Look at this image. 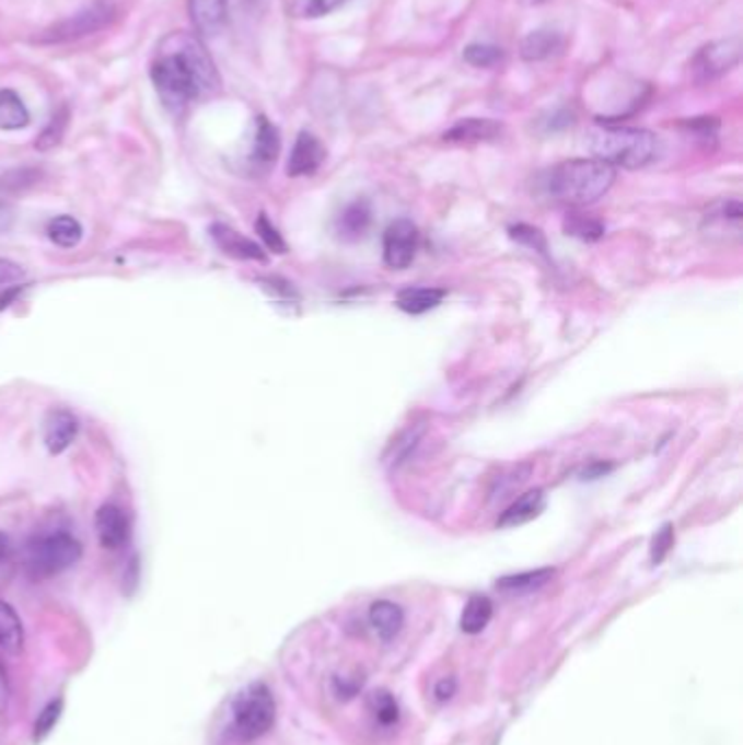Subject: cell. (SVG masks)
Instances as JSON below:
<instances>
[{
    "label": "cell",
    "mask_w": 743,
    "mask_h": 745,
    "mask_svg": "<svg viewBox=\"0 0 743 745\" xmlns=\"http://www.w3.org/2000/svg\"><path fill=\"white\" fill-rule=\"evenodd\" d=\"M323 162H325V147L321 144V140L310 131H301L290 151L286 171L290 177H307V175H314Z\"/></svg>",
    "instance_id": "30bf717a"
},
{
    "label": "cell",
    "mask_w": 743,
    "mask_h": 745,
    "mask_svg": "<svg viewBox=\"0 0 743 745\" xmlns=\"http://www.w3.org/2000/svg\"><path fill=\"white\" fill-rule=\"evenodd\" d=\"M421 434H423V428H410L408 432H404V434L393 443V447H391V458H386V461H388L393 467H399V465L410 456V452L417 447Z\"/></svg>",
    "instance_id": "1f68e13d"
},
{
    "label": "cell",
    "mask_w": 743,
    "mask_h": 745,
    "mask_svg": "<svg viewBox=\"0 0 743 745\" xmlns=\"http://www.w3.org/2000/svg\"><path fill=\"white\" fill-rule=\"evenodd\" d=\"M371 711L375 715V720L382 724V726H391L399 720V707L395 702V698L386 691H378L371 696Z\"/></svg>",
    "instance_id": "4dcf8cb0"
},
{
    "label": "cell",
    "mask_w": 743,
    "mask_h": 745,
    "mask_svg": "<svg viewBox=\"0 0 743 745\" xmlns=\"http://www.w3.org/2000/svg\"><path fill=\"white\" fill-rule=\"evenodd\" d=\"M210 236L217 243V247L221 248L223 253L236 257V259H255V261H266V253L264 248L259 247L257 243L248 241L247 236L239 234L236 230H232L230 225L223 223H214L210 228Z\"/></svg>",
    "instance_id": "5bb4252c"
},
{
    "label": "cell",
    "mask_w": 743,
    "mask_h": 745,
    "mask_svg": "<svg viewBox=\"0 0 743 745\" xmlns=\"http://www.w3.org/2000/svg\"><path fill=\"white\" fill-rule=\"evenodd\" d=\"M68 118H70V112H68L66 105H61L59 112L53 114V118L48 120V125L44 127V131H42L39 138L35 140V149H39V151H50V149H55V147L61 142L63 133H66Z\"/></svg>",
    "instance_id": "83f0119b"
},
{
    "label": "cell",
    "mask_w": 743,
    "mask_h": 745,
    "mask_svg": "<svg viewBox=\"0 0 743 745\" xmlns=\"http://www.w3.org/2000/svg\"><path fill=\"white\" fill-rule=\"evenodd\" d=\"M22 621L18 617V613L13 610V606H9L7 602L0 600V648L4 652H20L22 648Z\"/></svg>",
    "instance_id": "cb8c5ba5"
},
{
    "label": "cell",
    "mask_w": 743,
    "mask_h": 745,
    "mask_svg": "<svg viewBox=\"0 0 743 745\" xmlns=\"http://www.w3.org/2000/svg\"><path fill=\"white\" fill-rule=\"evenodd\" d=\"M281 138L277 127L266 118H255V133H253V149H251V164L259 171H268L279 155Z\"/></svg>",
    "instance_id": "4fadbf2b"
},
{
    "label": "cell",
    "mask_w": 743,
    "mask_h": 745,
    "mask_svg": "<svg viewBox=\"0 0 743 745\" xmlns=\"http://www.w3.org/2000/svg\"><path fill=\"white\" fill-rule=\"evenodd\" d=\"M46 234L57 247L72 248L81 243L83 228L72 217H57L46 225Z\"/></svg>",
    "instance_id": "484cf974"
},
{
    "label": "cell",
    "mask_w": 743,
    "mask_h": 745,
    "mask_svg": "<svg viewBox=\"0 0 743 745\" xmlns=\"http://www.w3.org/2000/svg\"><path fill=\"white\" fill-rule=\"evenodd\" d=\"M369 624L382 641H393L404 628V610L395 602L378 600L369 608Z\"/></svg>",
    "instance_id": "ac0fdd59"
},
{
    "label": "cell",
    "mask_w": 743,
    "mask_h": 745,
    "mask_svg": "<svg viewBox=\"0 0 743 745\" xmlns=\"http://www.w3.org/2000/svg\"><path fill=\"white\" fill-rule=\"evenodd\" d=\"M565 232L567 236H573V238H580L584 243H595L604 236V223L597 221L595 217L591 214H582V212H569L567 219H565Z\"/></svg>",
    "instance_id": "d4e9b609"
},
{
    "label": "cell",
    "mask_w": 743,
    "mask_h": 745,
    "mask_svg": "<svg viewBox=\"0 0 743 745\" xmlns=\"http://www.w3.org/2000/svg\"><path fill=\"white\" fill-rule=\"evenodd\" d=\"M742 59V44L738 37L718 39L703 46L696 57L692 59V72L698 83H707L713 79L724 77L733 68L740 66Z\"/></svg>",
    "instance_id": "52a82bcc"
},
{
    "label": "cell",
    "mask_w": 743,
    "mask_h": 745,
    "mask_svg": "<svg viewBox=\"0 0 743 745\" xmlns=\"http://www.w3.org/2000/svg\"><path fill=\"white\" fill-rule=\"evenodd\" d=\"M463 57L469 66L474 68H494L501 59H503V50L496 46V44H469L463 50Z\"/></svg>",
    "instance_id": "f546056e"
},
{
    "label": "cell",
    "mask_w": 743,
    "mask_h": 745,
    "mask_svg": "<svg viewBox=\"0 0 743 745\" xmlns=\"http://www.w3.org/2000/svg\"><path fill=\"white\" fill-rule=\"evenodd\" d=\"M20 292H22V286H11V288H7V290L0 294V310L9 307V305L20 296Z\"/></svg>",
    "instance_id": "ab89813d"
},
{
    "label": "cell",
    "mask_w": 743,
    "mask_h": 745,
    "mask_svg": "<svg viewBox=\"0 0 743 745\" xmlns=\"http://www.w3.org/2000/svg\"><path fill=\"white\" fill-rule=\"evenodd\" d=\"M116 18V9L114 4L105 2V0H96L88 7H83L81 11L55 22L53 26L44 28L35 42L39 44H68V42H77L83 39L88 35H94L96 31L105 28L112 20Z\"/></svg>",
    "instance_id": "8992f818"
},
{
    "label": "cell",
    "mask_w": 743,
    "mask_h": 745,
    "mask_svg": "<svg viewBox=\"0 0 743 745\" xmlns=\"http://www.w3.org/2000/svg\"><path fill=\"white\" fill-rule=\"evenodd\" d=\"M77 434H79V421L72 412L63 408H55L46 415L44 426H42V436H44L46 450L53 456L63 454L74 443Z\"/></svg>",
    "instance_id": "9c48e42d"
},
{
    "label": "cell",
    "mask_w": 743,
    "mask_h": 745,
    "mask_svg": "<svg viewBox=\"0 0 743 745\" xmlns=\"http://www.w3.org/2000/svg\"><path fill=\"white\" fill-rule=\"evenodd\" d=\"M24 277V268L11 259L0 257V288H11Z\"/></svg>",
    "instance_id": "8d00e7d4"
},
{
    "label": "cell",
    "mask_w": 743,
    "mask_h": 745,
    "mask_svg": "<svg viewBox=\"0 0 743 745\" xmlns=\"http://www.w3.org/2000/svg\"><path fill=\"white\" fill-rule=\"evenodd\" d=\"M419 248V230L408 219H397L384 232V261L388 268L404 270L415 261Z\"/></svg>",
    "instance_id": "ba28073f"
},
{
    "label": "cell",
    "mask_w": 743,
    "mask_h": 745,
    "mask_svg": "<svg viewBox=\"0 0 743 745\" xmlns=\"http://www.w3.org/2000/svg\"><path fill=\"white\" fill-rule=\"evenodd\" d=\"M674 525L672 523H665L652 538V549H650V558H652V564H661L667 554L672 551L674 547Z\"/></svg>",
    "instance_id": "836d02e7"
},
{
    "label": "cell",
    "mask_w": 743,
    "mask_h": 745,
    "mask_svg": "<svg viewBox=\"0 0 743 745\" xmlns=\"http://www.w3.org/2000/svg\"><path fill=\"white\" fill-rule=\"evenodd\" d=\"M255 232L259 234L264 247L268 248V251H272V253H286V251H288L286 241L281 238V234H279L277 228L268 221L266 214H259V217H257V221H255Z\"/></svg>",
    "instance_id": "d6a6232c"
},
{
    "label": "cell",
    "mask_w": 743,
    "mask_h": 745,
    "mask_svg": "<svg viewBox=\"0 0 743 745\" xmlns=\"http://www.w3.org/2000/svg\"><path fill=\"white\" fill-rule=\"evenodd\" d=\"M275 724V698L264 683L245 687L232 705V733L241 742L264 737Z\"/></svg>",
    "instance_id": "5b68a950"
},
{
    "label": "cell",
    "mask_w": 743,
    "mask_h": 745,
    "mask_svg": "<svg viewBox=\"0 0 743 745\" xmlns=\"http://www.w3.org/2000/svg\"><path fill=\"white\" fill-rule=\"evenodd\" d=\"M83 547L68 532H50L33 538L24 549V569L33 580L63 573L81 560Z\"/></svg>",
    "instance_id": "277c9868"
},
{
    "label": "cell",
    "mask_w": 743,
    "mask_h": 745,
    "mask_svg": "<svg viewBox=\"0 0 743 745\" xmlns=\"http://www.w3.org/2000/svg\"><path fill=\"white\" fill-rule=\"evenodd\" d=\"M349 0H290L288 2V13L299 20H316L334 13Z\"/></svg>",
    "instance_id": "4316f807"
},
{
    "label": "cell",
    "mask_w": 743,
    "mask_h": 745,
    "mask_svg": "<svg viewBox=\"0 0 743 745\" xmlns=\"http://www.w3.org/2000/svg\"><path fill=\"white\" fill-rule=\"evenodd\" d=\"M94 527H96V536L98 543L105 549H120L127 545L129 540V519L123 512V508L114 505V503H105L98 508L96 516H94Z\"/></svg>",
    "instance_id": "8fae6325"
},
{
    "label": "cell",
    "mask_w": 743,
    "mask_h": 745,
    "mask_svg": "<svg viewBox=\"0 0 743 745\" xmlns=\"http://www.w3.org/2000/svg\"><path fill=\"white\" fill-rule=\"evenodd\" d=\"M545 505V493L543 489H534V491H527L519 499H514L503 512L501 516L497 519V527H516V525H523L527 521H532L534 516L541 514Z\"/></svg>",
    "instance_id": "d6986e66"
},
{
    "label": "cell",
    "mask_w": 743,
    "mask_h": 745,
    "mask_svg": "<svg viewBox=\"0 0 743 745\" xmlns=\"http://www.w3.org/2000/svg\"><path fill=\"white\" fill-rule=\"evenodd\" d=\"M510 238L516 241V243H521V245H525V247L538 251L541 255L547 253L545 236H543L538 230L530 228V225H514V228H510Z\"/></svg>",
    "instance_id": "e575fe53"
},
{
    "label": "cell",
    "mask_w": 743,
    "mask_h": 745,
    "mask_svg": "<svg viewBox=\"0 0 743 745\" xmlns=\"http://www.w3.org/2000/svg\"><path fill=\"white\" fill-rule=\"evenodd\" d=\"M565 46V37L556 28H536L527 33L521 42V57L530 63L545 61L554 55H558Z\"/></svg>",
    "instance_id": "2e32d148"
},
{
    "label": "cell",
    "mask_w": 743,
    "mask_h": 745,
    "mask_svg": "<svg viewBox=\"0 0 743 745\" xmlns=\"http://www.w3.org/2000/svg\"><path fill=\"white\" fill-rule=\"evenodd\" d=\"M190 20L201 37H217L230 22V0H188Z\"/></svg>",
    "instance_id": "7c38bea8"
},
{
    "label": "cell",
    "mask_w": 743,
    "mask_h": 745,
    "mask_svg": "<svg viewBox=\"0 0 743 745\" xmlns=\"http://www.w3.org/2000/svg\"><path fill=\"white\" fill-rule=\"evenodd\" d=\"M530 465H519V467H514L508 476H503V478H499L497 480V491H494L491 496L494 497H503L508 496L514 487H519L521 482H525L527 478H530Z\"/></svg>",
    "instance_id": "d590c367"
},
{
    "label": "cell",
    "mask_w": 743,
    "mask_h": 745,
    "mask_svg": "<svg viewBox=\"0 0 743 745\" xmlns=\"http://www.w3.org/2000/svg\"><path fill=\"white\" fill-rule=\"evenodd\" d=\"M151 81L162 103L182 114L188 105L221 90V74L204 42L190 33L166 35L151 63Z\"/></svg>",
    "instance_id": "6da1fadb"
},
{
    "label": "cell",
    "mask_w": 743,
    "mask_h": 745,
    "mask_svg": "<svg viewBox=\"0 0 743 745\" xmlns=\"http://www.w3.org/2000/svg\"><path fill=\"white\" fill-rule=\"evenodd\" d=\"M494 617V602L487 595H474L469 597L463 617H461V630L465 635H480Z\"/></svg>",
    "instance_id": "7402d4cb"
},
{
    "label": "cell",
    "mask_w": 743,
    "mask_h": 745,
    "mask_svg": "<svg viewBox=\"0 0 743 745\" xmlns=\"http://www.w3.org/2000/svg\"><path fill=\"white\" fill-rule=\"evenodd\" d=\"M454 691H456V680H452V678H450V680H443V683L437 687V691H434V694H437V698H439V700H448V698H452V696H454Z\"/></svg>",
    "instance_id": "60d3db41"
},
{
    "label": "cell",
    "mask_w": 743,
    "mask_h": 745,
    "mask_svg": "<svg viewBox=\"0 0 743 745\" xmlns=\"http://www.w3.org/2000/svg\"><path fill=\"white\" fill-rule=\"evenodd\" d=\"M31 114L24 101L13 90H0V129L18 131L28 127Z\"/></svg>",
    "instance_id": "44dd1931"
},
{
    "label": "cell",
    "mask_w": 743,
    "mask_h": 745,
    "mask_svg": "<svg viewBox=\"0 0 743 745\" xmlns=\"http://www.w3.org/2000/svg\"><path fill=\"white\" fill-rule=\"evenodd\" d=\"M611 469H613V465L595 463L591 469H587V472L582 474V480H595V478H602V476H606Z\"/></svg>",
    "instance_id": "f35d334b"
},
{
    "label": "cell",
    "mask_w": 743,
    "mask_h": 745,
    "mask_svg": "<svg viewBox=\"0 0 743 745\" xmlns=\"http://www.w3.org/2000/svg\"><path fill=\"white\" fill-rule=\"evenodd\" d=\"M61 713H63V700L57 698V700H50L42 713L37 715L35 724H33V742L35 744H42L57 726V722L61 720Z\"/></svg>",
    "instance_id": "f1b7e54d"
},
{
    "label": "cell",
    "mask_w": 743,
    "mask_h": 745,
    "mask_svg": "<svg viewBox=\"0 0 743 745\" xmlns=\"http://www.w3.org/2000/svg\"><path fill=\"white\" fill-rule=\"evenodd\" d=\"M615 177V168L595 158L569 160L541 173L536 193L552 203L584 208L602 199L613 188Z\"/></svg>",
    "instance_id": "7a4b0ae2"
},
{
    "label": "cell",
    "mask_w": 743,
    "mask_h": 745,
    "mask_svg": "<svg viewBox=\"0 0 743 745\" xmlns=\"http://www.w3.org/2000/svg\"><path fill=\"white\" fill-rule=\"evenodd\" d=\"M587 147L595 160L628 171L648 166L659 153V140L652 131L617 125L593 127L587 136Z\"/></svg>",
    "instance_id": "3957f363"
},
{
    "label": "cell",
    "mask_w": 743,
    "mask_h": 745,
    "mask_svg": "<svg viewBox=\"0 0 743 745\" xmlns=\"http://www.w3.org/2000/svg\"><path fill=\"white\" fill-rule=\"evenodd\" d=\"M501 133V125L489 118H465L445 131L443 140L454 144H478L494 142Z\"/></svg>",
    "instance_id": "9a60e30c"
},
{
    "label": "cell",
    "mask_w": 743,
    "mask_h": 745,
    "mask_svg": "<svg viewBox=\"0 0 743 745\" xmlns=\"http://www.w3.org/2000/svg\"><path fill=\"white\" fill-rule=\"evenodd\" d=\"M445 290L443 288H406L397 294V307L406 314L413 316H421L434 307H439L445 299Z\"/></svg>",
    "instance_id": "ffe728a7"
},
{
    "label": "cell",
    "mask_w": 743,
    "mask_h": 745,
    "mask_svg": "<svg viewBox=\"0 0 743 745\" xmlns=\"http://www.w3.org/2000/svg\"><path fill=\"white\" fill-rule=\"evenodd\" d=\"M554 578V569H534V571H523L514 575H506L497 580V589L506 593H532L541 586H545Z\"/></svg>",
    "instance_id": "603a6c76"
},
{
    "label": "cell",
    "mask_w": 743,
    "mask_h": 745,
    "mask_svg": "<svg viewBox=\"0 0 743 745\" xmlns=\"http://www.w3.org/2000/svg\"><path fill=\"white\" fill-rule=\"evenodd\" d=\"M2 702H4V676L0 672V707H2Z\"/></svg>",
    "instance_id": "b9f144b4"
},
{
    "label": "cell",
    "mask_w": 743,
    "mask_h": 745,
    "mask_svg": "<svg viewBox=\"0 0 743 745\" xmlns=\"http://www.w3.org/2000/svg\"><path fill=\"white\" fill-rule=\"evenodd\" d=\"M13 221H15V212L9 203L0 201V234L9 232L13 228Z\"/></svg>",
    "instance_id": "74e56055"
},
{
    "label": "cell",
    "mask_w": 743,
    "mask_h": 745,
    "mask_svg": "<svg viewBox=\"0 0 743 745\" xmlns=\"http://www.w3.org/2000/svg\"><path fill=\"white\" fill-rule=\"evenodd\" d=\"M371 223H373V212H371L369 201L358 199V201L349 203V206L343 210V214L338 217L336 230H338V234H340L343 241L353 243V241L364 238V234L369 232Z\"/></svg>",
    "instance_id": "e0dca14e"
}]
</instances>
